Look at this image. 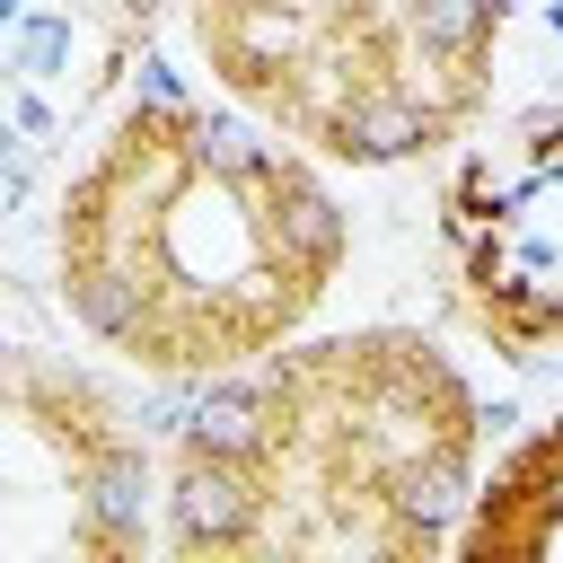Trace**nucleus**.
Returning <instances> with one entry per match:
<instances>
[{
    "mask_svg": "<svg viewBox=\"0 0 563 563\" xmlns=\"http://www.w3.org/2000/svg\"><path fill=\"white\" fill-rule=\"evenodd\" d=\"M132 106L158 114V123H176V114H194V88H185V70H176L167 53H141V62H132Z\"/></svg>",
    "mask_w": 563,
    "mask_h": 563,
    "instance_id": "obj_11",
    "label": "nucleus"
},
{
    "mask_svg": "<svg viewBox=\"0 0 563 563\" xmlns=\"http://www.w3.org/2000/svg\"><path fill=\"white\" fill-rule=\"evenodd\" d=\"M378 510H387V545L440 554L466 528V510H475V457H466V440H431V449L396 457L378 475Z\"/></svg>",
    "mask_w": 563,
    "mask_h": 563,
    "instance_id": "obj_4",
    "label": "nucleus"
},
{
    "mask_svg": "<svg viewBox=\"0 0 563 563\" xmlns=\"http://www.w3.org/2000/svg\"><path fill=\"white\" fill-rule=\"evenodd\" d=\"M167 132H176L185 167L211 176V185H246V194H264L273 167H282V141H264V132L238 123V114H202V106H194V114H176Z\"/></svg>",
    "mask_w": 563,
    "mask_h": 563,
    "instance_id": "obj_8",
    "label": "nucleus"
},
{
    "mask_svg": "<svg viewBox=\"0 0 563 563\" xmlns=\"http://www.w3.org/2000/svg\"><path fill=\"white\" fill-rule=\"evenodd\" d=\"M396 26L422 62H449V70H475L501 35V0H396Z\"/></svg>",
    "mask_w": 563,
    "mask_h": 563,
    "instance_id": "obj_9",
    "label": "nucleus"
},
{
    "mask_svg": "<svg viewBox=\"0 0 563 563\" xmlns=\"http://www.w3.org/2000/svg\"><path fill=\"white\" fill-rule=\"evenodd\" d=\"M9 132H18V141H53V106H44V88H35V79H18V88H9Z\"/></svg>",
    "mask_w": 563,
    "mask_h": 563,
    "instance_id": "obj_12",
    "label": "nucleus"
},
{
    "mask_svg": "<svg viewBox=\"0 0 563 563\" xmlns=\"http://www.w3.org/2000/svg\"><path fill=\"white\" fill-rule=\"evenodd\" d=\"M317 141L334 150V158H352V167H387V158H422L431 141H449V106H431L422 88H405L396 70H369L325 123H317Z\"/></svg>",
    "mask_w": 563,
    "mask_h": 563,
    "instance_id": "obj_5",
    "label": "nucleus"
},
{
    "mask_svg": "<svg viewBox=\"0 0 563 563\" xmlns=\"http://www.w3.org/2000/svg\"><path fill=\"white\" fill-rule=\"evenodd\" d=\"M554 387H563V361H554Z\"/></svg>",
    "mask_w": 563,
    "mask_h": 563,
    "instance_id": "obj_17",
    "label": "nucleus"
},
{
    "mask_svg": "<svg viewBox=\"0 0 563 563\" xmlns=\"http://www.w3.org/2000/svg\"><path fill=\"white\" fill-rule=\"evenodd\" d=\"M264 229H273V255H282V273H299L308 290L343 264V246H352V220H343V202L299 167V158H282L273 167V185H264Z\"/></svg>",
    "mask_w": 563,
    "mask_h": 563,
    "instance_id": "obj_7",
    "label": "nucleus"
},
{
    "mask_svg": "<svg viewBox=\"0 0 563 563\" xmlns=\"http://www.w3.org/2000/svg\"><path fill=\"white\" fill-rule=\"evenodd\" d=\"M475 431H493V440H510V431H519V405H475Z\"/></svg>",
    "mask_w": 563,
    "mask_h": 563,
    "instance_id": "obj_13",
    "label": "nucleus"
},
{
    "mask_svg": "<svg viewBox=\"0 0 563 563\" xmlns=\"http://www.w3.org/2000/svg\"><path fill=\"white\" fill-rule=\"evenodd\" d=\"M290 440V387L264 369H211L194 387V422L176 449H220V457H255L273 466V449Z\"/></svg>",
    "mask_w": 563,
    "mask_h": 563,
    "instance_id": "obj_6",
    "label": "nucleus"
},
{
    "mask_svg": "<svg viewBox=\"0 0 563 563\" xmlns=\"http://www.w3.org/2000/svg\"><path fill=\"white\" fill-rule=\"evenodd\" d=\"M264 510H273V475L255 457L176 449L167 501H158V537H167V554H246L264 537Z\"/></svg>",
    "mask_w": 563,
    "mask_h": 563,
    "instance_id": "obj_1",
    "label": "nucleus"
},
{
    "mask_svg": "<svg viewBox=\"0 0 563 563\" xmlns=\"http://www.w3.org/2000/svg\"><path fill=\"white\" fill-rule=\"evenodd\" d=\"M167 501V475L150 466L141 431H106L70 457V537L97 563H132L150 545V510Z\"/></svg>",
    "mask_w": 563,
    "mask_h": 563,
    "instance_id": "obj_2",
    "label": "nucleus"
},
{
    "mask_svg": "<svg viewBox=\"0 0 563 563\" xmlns=\"http://www.w3.org/2000/svg\"><path fill=\"white\" fill-rule=\"evenodd\" d=\"M114 9H123V18H132V26H141V18H158V9H167V0H114Z\"/></svg>",
    "mask_w": 563,
    "mask_h": 563,
    "instance_id": "obj_15",
    "label": "nucleus"
},
{
    "mask_svg": "<svg viewBox=\"0 0 563 563\" xmlns=\"http://www.w3.org/2000/svg\"><path fill=\"white\" fill-rule=\"evenodd\" d=\"M308 9H317V18H325V26H343V18H369V9H378V0H308Z\"/></svg>",
    "mask_w": 563,
    "mask_h": 563,
    "instance_id": "obj_14",
    "label": "nucleus"
},
{
    "mask_svg": "<svg viewBox=\"0 0 563 563\" xmlns=\"http://www.w3.org/2000/svg\"><path fill=\"white\" fill-rule=\"evenodd\" d=\"M545 35H554V44H563V0H545Z\"/></svg>",
    "mask_w": 563,
    "mask_h": 563,
    "instance_id": "obj_16",
    "label": "nucleus"
},
{
    "mask_svg": "<svg viewBox=\"0 0 563 563\" xmlns=\"http://www.w3.org/2000/svg\"><path fill=\"white\" fill-rule=\"evenodd\" d=\"M62 308H70L79 334H97V343L141 352V361L167 369V290H158V273L141 255H123V246H70L62 255Z\"/></svg>",
    "mask_w": 563,
    "mask_h": 563,
    "instance_id": "obj_3",
    "label": "nucleus"
},
{
    "mask_svg": "<svg viewBox=\"0 0 563 563\" xmlns=\"http://www.w3.org/2000/svg\"><path fill=\"white\" fill-rule=\"evenodd\" d=\"M9 70L18 79H62L70 70V9H26L18 26H9Z\"/></svg>",
    "mask_w": 563,
    "mask_h": 563,
    "instance_id": "obj_10",
    "label": "nucleus"
}]
</instances>
